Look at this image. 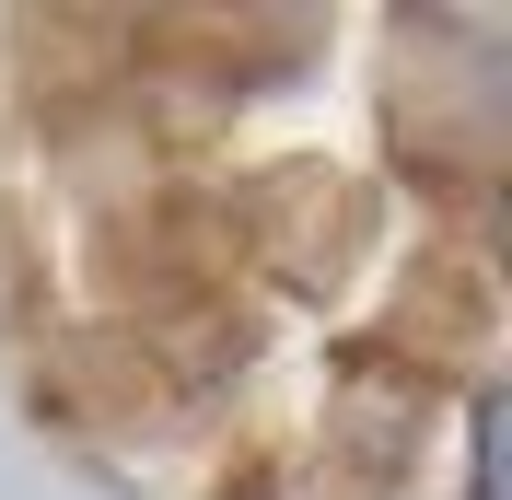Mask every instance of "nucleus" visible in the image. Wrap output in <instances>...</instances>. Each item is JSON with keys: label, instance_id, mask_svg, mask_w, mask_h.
Returning <instances> with one entry per match:
<instances>
[]
</instances>
